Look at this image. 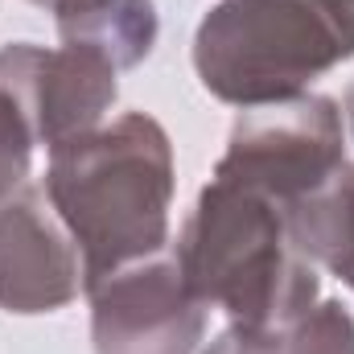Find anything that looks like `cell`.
<instances>
[{"mask_svg":"<svg viewBox=\"0 0 354 354\" xmlns=\"http://www.w3.org/2000/svg\"><path fill=\"white\" fill-rule=\"evenodd\" d=\"M46 194L79 248L83 288L165 248L174 202V145L165 128L128 111L50 149Z\"/></svg>","mask_w":354,"mask_h":354,"instance_id":"6da1fadb","label":"cell"},{"mask_svg":"<svg viewBox=\"0 0 354 354\" xmlns=\"http://www.w3.org/2000/svg\"><path fill=\"white\" fill-rule=\"evenodd\" d=\"M174 264L206 309L239 326H292L322 292L313 260L288 239L284 210L227 177H210L198 194Z\"/></svg>","mask_w":354,"mask_h":354,"instance_id":"7a4b0ae2","label":"cell"},{"mask_svg":"<svg viewBox=\"0 0 354 354\" xmlns=\"http://www.w3.org/2000/svg\"><path fill=\"white\" fill-rule=\"evenodd\" d=\"M354 58V0H223L194 33L202 87L235 107L309 95Z\"/></svg>","mask_w":354,"mask_h":354,"instance_id":"3957f363","label":"cell"},{"mask_svg":"<svg viewBox=\"0 0 354 354\" xmlns=\"http://www.w3.org/2000/svg\"><path fill=\"white\" fill-rule=\"evenodd\" d=\"M346 165V124L334 99L301 95L288 103L248 107L218 157L214 177L239 181L284 214L317 194Z\"/></svg>","mask_w":354,"mask_h":354,"instance_id":"277c9868","label":"cell"},{"mask_svg":"<svg viewBox=\"0 0 354 354\" xmlns=\"http://www.w3.org/2000/svg\"><path fill=\"white\" fill-rule=\"evenodd\" d=\"M120 66L91 46H33L12 41L0 50V95L25 115L37 145L58 149L103 128L115 103Z\"/></svg>","mask_w":354,"mask_h":354,"instance_id":"5b68a950","label":"cell"},{"mask_svg":"<svg viewBox=\"0 0 354 354\" xmlns=\"http://www.w3.org/2000/svg\"><path fill=\"white\" fill-rule=\"evenodd\" d=\"M87 292L95 354H194L206 334V305L185 288L174 256L120 268Z\"/></svg>","mask_w":354,"mask_h":354,"instance_id":"8992f818","label":"cell"},{"mask_svg":"<svg viewBox=\"0 0 354 354\" xmlns=\"http://www.w3.org/2000/svg\"><path fill=\"white\" fill-rule=\"evenodd\" d=\"M83 284L79 252L50 223L33 185L0 202V309L54 313L75 301Z\"/></svg>","mask_w":354,"mask_h":354,"instance_id":"52a82bcc","label":"cell"},{"mask_svg":"<svg viewBox=\"0 0 354 354\" xmlns=\"http://www.w3.org/2000/svg\"><path fill=\"white\" fill-rule=\"evenodd\" d=\"M54 12L66 46H91L111 58L120 71L149 58L157 46V8L153 0H33Z\"/></svg>","mask_w":354,"mask_h":354,"instance_id":"ba28073f","label":"cell"},{"mask_svg":"<svg viewBox=\"0 0 354 354\" xmlns=\"http://www.w3.org/2000/svg\"><path fill=\"white\" fill-rule=\"evenodd\" d=\"M288 239L292 248L313 260L326 264L346 288H354V165L346 161L342 174L326 181L317 194H309L305 202H297L288 214Z\"/></svg>","mask_w":354,"mask_h":354,"instance_id":"9c48e42d","label":"cell"},{"mask_svg":"<svg viewBox=\"0 0 354 354\" xmlns=\"http://www.w3.org/2000/svg\"><path fill=\"white\" fill-rule=\"evenodd\" d=\"M288 354H354V317L342 301H317L288 326Z\"/></svg>","mask_w":354,"mask_h":354,"instance_id":"30bf717a","label":"cell"},{"mask_svg":"<svg viewBox=\"0 0 354 354\" xmlns=\"http://www.w3.org/2000/svg\"><path fill=\"white\" fill-rule=\"evenodd\" d=\"M33 132L25 115L0 95V202L12 198L21 185H29V161H33Z\"/></svg>","mask_w":354,"mask_h":354,"instance_id":"8fae6325","label":"cell"},{"mask_svg":"<svg viewBox=\"0 0 354 354\" xmlns=\"http://www.w3.org/2000/svg\"><path fill=\"white\" fill-rule=\"evenodd\" d=\"M206 354H288V326H239L231 322Z\"/></svg>","mask_w":354,"mask_h":354,"instance_id":"7c38bea8","label":"cell"},{"mask_svg":"<svg viewBox=\"0 0 354 354\" xmlns=\"http://www.w3.org/2000/svg\"><path fill=\"white\" fill-rule=\"evenodd\" d=\"M342 124H346V136H351V145H354V83L346 91V103H342Z\"/></svg>","mask_w":354,"mask_h":354,"instance_id":"4fadbf2b","label":"cell"}]
</instances>
